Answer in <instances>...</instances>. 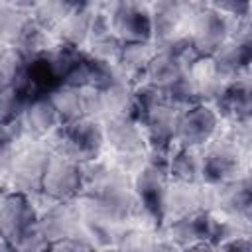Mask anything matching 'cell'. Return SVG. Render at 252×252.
Returning <instances> with one entry per match:
<instances>
[{
  "label": "cell",
  "mask_w": 252,
  "mask_h": 252,
  "mask_svg": "<svg viewBox=\"0 0 252 252\" xmlns=\"http://www.w3.org/2000/svg\"><path fill=\"white\" fill-rule=\"evenodd\" d=\"M0 230L4 248H20L26 238L39 230V219L28 193L8 191L0 201Z\"/></svg>",
  "instance_id": "obj_1"
},
{
  "label": "cell",
  "mask_w": 252,
  "mask_h": 252,
  "mask_svg": "<svg viewBox=\"0 0 252 252\" xmlns=\"http://www.w3.org/2000/svg\"><path fill=\"white\" fill-rule=\"evenodd\" d=\"M169 173V158L163 152L154 150V158L140 169L136 177V195L142 209L154 222H161L165 217V187Z\"/></svg>",
  "instance_id": "obj_2"
},
{
  "label": "cell",
  "mask_w": 252,
  "mask_h": 252,
  "mask_svg": "<svg viewBox=\"0 0 252 252\" xmlns=\"http://www.w3.org/2000/svg\"><path fill=\"white\" fill-rule=\"evenodd\" d=\"M102 128L91 118H79L73 122H63L57 128V142L65 156L77 161H93L104 144Z\"/></svg>",
  "instance_id": "obj_3"
},
{
  "label": "cell",
  "mask_w": 252,
  "mask_h": 252,
  "mask_svg": "<svg viewBox=\"0 0 252 252\" xmlns=\"http://www.w3.org/2000/svg\"><path fill=\"white\" fill-rule=\"evenodd\" d=\"M110 26L126 43H148L154 37L152 14L138 0H118L112 8Z\"/></svg>",
  "instance_id": "obj_4"
},
{
  "label": "cell",
  "mask_w": 252,
  "mask_h": 252,
  "mask_svg": "<svg viewBox=\"0 0 252 252\" xmlns=\"http://www.w3.org/2000/svg\"><path fill=\"white\" fill-rule=\"evenodd\" d=\"M83 185H85V169L83 165H79L77 159L65 154L49 158L41 185L43 193H47L57 201H67L75 197L83 189Z\"/></svg>",
  "instance_id": "obj_5"
},
{
  "label": "cell",
  "mask_w": 252,
  "mask_h": 252,
  "mask_svg": "<svg viewBox=\"0 0 252 252\" xmlns=\"http://www.w3.org/2000/svg\"><path fill=\"white\" fill-rule=\"evenodd\" d=\"M215 130H217V112L201 102L177 114L175 140L185 148H193L209 142Z\"/></svg>",
  "instance_id": "obj_6"
},
{
  "label": "cell",
  "mask_w": 252,
  "mask_h": 252,
  "mask_svg": "<svg viewBox=\"0 0 252 252\" xmlns=\"http://www.w3.org/2000/svg\"><path fill=\"white\" fill-rule=\"evenodd\" d=\"M91 199H93V207L100 215L114 220L126 219L132 209V199L124 183L118 177H112L108 171L98 181H94Z\"/></svg>",
  "instance_id": "obj_7"
},
{
  "label": "cell",
  "mask_w": 252,
  "mask_h": 252,
  "mask_svg": "<svg viewBox=\"0 0 252 252\" xmlns=\"http://www.w3.org/2000/svg\"><path fill=\"white\" fill-rule=\"evenodd\" d=\"M193 43L197 47V51L201 53V57H213L226 39L228 33V26L224 16L219 10H199L195 16V24H193Z\"/></svg>",
  "instance_id": "obj_8"
},
{
  "label": "cell",
  "mask_w": 252,
  "mask_h": 252,
  "mask_svg": "<svg viewBox=\"0 0 252 252\" xmlns=\"http://www.w3.org/2000/svg\"><path fill=\"white\" fill-rule=\"evenodd\" d=\"M175 124H177V114L173 110V104L159 98L150 110L146 122L142 124L146 128L148 142L156 152H163V154L169 152L171 142L175 140Z\"/></svg>",
  "instance_id": "obj_9"
},
{
  "label": "cell",
  "mask_w": 252,
  "mask_h": 252,
  "mask_svg": "<svg viewBox=\"0 0 252 252\" xmlns=\"http://www.w3.org/2000/svg\"><path fill=\"white\" fill-rule=\"evenodd\" d=\"M238 169V152L228 142L213 144L201 159V179L209 185L224 183Z\"/></svg>",
  "instance_id": "obj_10"
},
{
  "label": "cell",
  "mask_w": 252,
  "mask_h": 252,
  "mask_svg": "<svg viewBox=\"0 0 252 252\" xmlns=\"http://www.w3.org/2000/svg\"><path fill=\"white\" fill-rule=\"evenodd\" d=\"M217 110L222 116H232L242 124L252 122V83L232 81L222 85L215 96Z\"/></svg>",
  "instance_id": "obj_11"
},
{
  "label": "cell",
  "mask_w": 252,
  "mask_h": 252,
  "mask_svg": "<svg viewBox=\"0 0 252 252\" xmlns=\"http://www.w3.org/2000/svg\"><path fill=\"white\" fill-rule=\"evenodd\" d=\"M49 154L43 150H28L22 154L18 159H14V187L18 191L30 193V191H41L43 185V175L49 163Z\"/></svg>",
  "instance_id": "obj_12"
},
{
  "label": "cell",
  "mask_w": 252,
  "mask_h": 252,
  "mask_svg": "<svg viewBox=\"0 0 252 252\" xmlns=\"http://www.w3.org/2000/svg\"><path fill=\"white\" fill-rule=\"evenodd\" d=\"M215 75L220 77H234L246 67L252 65V43L240 37H232L213 55Z\"/></svg>",
  "instance_id": "obj_13"
},
{
  "label": "cell",
  "mask_w": 252,
  "mask_h": 252,
  "mask_svg": "<svg viewBox=\"0 0 252 252\" xmlns=\"http://www.w3.org/2000/svg\"><path fill=\"white\" fill-rule=\"evenodd\" d=\"M140 124L126 116H112L106 124L104 136L110 146L124 156H138L144 152V136L138 128Z\"/></svg>",
  "instance_id": "obj_14"
},
{
  "label": "cell",
  "mask_w": 252,
  "mask_h": 252,
  "mask_svg": "<svg viewBox=\"0 0 252 252\" xmlns=\"http://www.w3.org/2000/svg\"><path fill=\"white\" fill-rule=\"evenodd\" d=\"M187 8H189L187 0H156L154 12H152L154 37L165 43L173 39V32L185 18Z\"/></svg>",
  "instance_id": "obj_15"
},
{
  "label": "cell",
  "mask_w": 252,
  "mask_h": 252,
  "mask_svg": "<svg viewBox=\"0 0 252 252\" xmlns=\"http://www.w3.org/2000/svg\"><path fill=\"white\" fill-rule=\"evenodd\" d=\"M22 120H24V126L35 136L47 134L49 130H53L55 126L61 124V118H59V112L51 100V94L33 96L28 102Z\"/></svg>",
  "instance_id": "obj_16"
},
{
  "label": "cell",
  "mask_w": 252,
  "mask_h": 252,
  "mask_svg": "<svg viewBox=\"0 0 252 252\" xmlns=\"http://www.w3.org/2000/svg\"><path fill=\"white\" fill-rule=\"evenodd\" d=\"M73 228H75V213L65 201L49 209V213H45V217L39 220V232L47 240H53V242L71 236Z\"/></svg>",
  "instance_id": "obj_17"
},
{
  "label": "cell",
  "mask_w": 252,
  "mask_h": 252,
  "mask_svg": "<svg viewBox=\"0 0 252 252\" xmlns=\"http://www.w3.org/2000/svg\"><path fill=\"white\" fill-rule=\"evenodd\" d=\"M51 100L59 112L61 124L79 120L87 114V94H83L77 87L61 85L57 91L51 93Z\"/></svg>",
  "instance_id": "obj_18"
},
{
  "label": "cell",
  "mask_w": 252,
  "mask_h": 252,
  "mask_svg": "<svg viewBox=\"0 0 252 252\" xmlns=\"http://www.w3.org/2000/svg\"><path fill=\"white\" fill-rule=\"evenodd\" d=\"M159 93H161V98H163V100H167V102L173 104V106H183V108L195 106V104H199L201 98H203V91H201L199 83L193 81L189 75L177 77V79L171 81L169 85L161 87Z\"/></svg>",
  "instance_id": "obj_19"
},
{
  "label": "cell",
  "mask_w": 252,
  "mask_h": 252,
  "mask_svg": "<svg viewBox=\"0 0 252 252\" xmlns=\"http://www.w3.org/2000/svg\"><path fill=\"white\" fill-rule=\"evenodd\" d=\"M169 173L183 183H193L197 177H201V163L193 156V152L185 146H181L173 156L169 158Z\"/></svg>",
  "instance_id": "obj_20"
},
{
  "label": "cell",
  "mask_w": 252,
  "mask_h": 252,
  "mask_svg": "<svg viewBox=\"0 0 252 252\" xmlns=\"http://www.w3.org/2000/svg\"><path fill=\"white\" fill-rule=\"evenodd\" d=\"M154 53H150L148 43H126L122 41L120 53H118V61L132 73H146L150 61H152Z\"/></svg>",
  "instance_id": "obj_21"
},
{
  "label": "cell",
  "mask_w": 252,
  "mask_h": 252,
  "mask_svg": "<svg viewBox=\"0 0 252 252\" xmlns=\"http://www.w3.org/2000/svg\"><path fill=\"white\" fill-rule=\"evenodd\" d=\"M213 6L220 12H226L230 16L244 18L250 12V0H211Z\"/></svg>",
  "instance_id": "obj_22"
},
{
  "label": "cell",
  "mask_w": 252,
  "mask_h": 252,
  "mask_svg": "<svg viewBox=\"0 0 252 252\" xmlns=\"http://www.w3.org/2000/svg\"><path fill=\"white\" fill-rule=\"evenodd\" d=\"M220 248L224 250H252V240H246V238H234L230 236V240H224L220 244Z\"/></svg>",
  "instance_id": "obj_23"
},
{
  "label": "cell",
  "mask_w": 252,
  "mask_h": 252,
  "mask_svg": "<svg viewBox=\"0 0 252 252\" xmlns=\"http://www.w3.org/2000/svg\"><path fill=\"white\" fill-rule=\"evenodd\" d=\"M14 8H32V6H37L41 0H8Z\"/></svg>",
  "instance_id": "obj_24"
},
{
  "label": "cell",
  "mask_w": 252,
  "mask_h": 252,
  "mask_svg": "<svg viewBox=\"0 0 252 252\" xmlns=\"http://www.w3.org/2000/svg\"><path fill=\"white\" fill-rule=\"evenodd\" d=\"M240 183L244 185V189H246V191L250 193V197H252V167L246 171V175L240 179Z\"/></svg>",
  "instance_id": "obj_25"
},
{
  "label": "cell",
  "mask_w": 252,
  "mask_h": 252,
  "mask_svg": "<svg viewBox=\"0 0 252 252\" xmlns=\"http://www.w3.org/2000/svg\"><path fill=\"white\" fill-rule=\"evenodd\" d=\"M250 67H252V65H250Z\"/></svg>",
  "instance_id": "obj_26"
}]
</instances>
